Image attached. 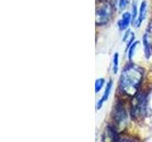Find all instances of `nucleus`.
I'll use <instances>...</instances> for the list:
<instances>
[{"label": "nucleus", "mask_w": 152, "mask_h": 142, "mask_svg": "<svg viewBox=\"0 0 152 142\" xmlns=\"http://www.w3.org/2000/svg\"><path fill=\"white\" fill-rule=\"evenodd\" d=\"M104 83H106V80L104 79H97L96 80H95V92L98 93L102 90V88L104 87Z\"/></svg>", "instance_id": "13"}, {"label": "nucleus", "mask_w": 152, "mask_h": 142, "mask_svg": "<svg viewBox=\"0 0 152 142\" xmlns=\"http://www.w3.org/2000/svg\"><path fill=\"white\" fill-rule=\"evenodd\" d=\"M142 45H144V52H145V58L146 59H149V57L151 55L152 46L150 45V42H149L148 38H147L145 33L144 34V36H142Z\"/></svg>", "instance_id": "8"}, {"label": "nucleus", "mask_w": 152, "mask_h": 142, "mask_svg": "<svg viewBox=\"0 0 152 142\" xmlns=\"http://www.w3.org/2000/svg\"><path fill=\"white\" fill-rule=\"evenodd\" d=\"M145 34H146L147 38H148V40L150 42V45L152 46V21L150 22L148 28H147V30L145 32Z\"/></svg>", "instance_id": "15"}, {"label": "nucleus", "mask_w": 152, "mask_h": 142, "mask_svg": "<svg viewBox=\"0 0 152 142\" xmlns=\"http://www.w3.org/2000/svg\"><path fill=\"white\" fill-rule=\"evenodd\" d=\"M138 45H139V42H134L129 47H128V49H127V58L129 61H132L133 56H134L135 50L137 49Z\"/></svg>", "instance_id": "11"}, {"label": "nucleus", "mask_w": 152, "mask_h": 142, "mask_svg": "<svg viewBox=\"0 0 152 142\" xmlns=\"http://www.w3.org/2000/svg\"><path fill=\"white\" fill-rule=\"evenodd\" d=\"M142 77L144 71L140 66L131 63L128 64L122 71L119 83L120 89L128 96H134L142 83Z\"/></svg>", "instance_id": "1"}, {"label": "nucleus", "mask_w": 152, "mask_h": 142, "mask_svg": "<svg viewBox=\"0 0 152 142\" xmlns=\"http://www.w3.org/2000/svg\"><path fill=\"white\" fill-rule=\"evenodd\" d=\"M112 4H114V6H115L116 4H118V0H112Z\"/></svg>", "instance_id": "16"}, {"label": "nucleus", "mask_w": 152, "mask_h": 142, "mask_svg": "<svg viewBox=\"0 0 152 142\" xmlns=\"http://www.w3.org/2000/svg\"><path fill=\"white\" fill-rule=\"evenodd\" d=\"M115 120L118 122V124H124L126 120V113L124 107H122L121 104H117L115 106Z\"/></svg>", "instance_id": "7"}, {"label": "nucleus", "mask_w": 152, "mask_h": 142, "mask_svg": "<svg viewBox=\"0 0 152 142\" xmlns=\"http://www.w3.org/2000/svg\"><path fill=\"white\" fill-rule=\"evenodd\" d=\"M112 84H113V82L111 80L107 83V86H106V88H104V92L103 94L102 98L100 99L99 101H97V103H96V109H97V110H100V109L102 108L103 104L108 99V97H109V95H110V92H111Z\"/></svg>", "instance_id": "5"}, {"label": "nucleus", "mask_w": 152, "mask_h": 142, "mask_svg": "<svg viewBox=\"0 0 152 142\" xmlns=\"http://www.w3.org/2000/svg\"><path fill=\"white\" fill-rule=\"evenodd\" d=\"M138 14H139V9H138L137 0H134V1H133V3H132V12H131V15H132V24H133V25H134L135 22L137 21Z\"/></svg>", "instance_id": "10"}, {"label": "nucleus", "mask_w": 152, "mask_h": 142, "mask_svg": "<svg viewBox=\"0 0 152 142\" xmlns=\"http://www.w3.org/2000/svg\"><path fill=\"white\" fill-rule=\"evenodd\" d=\"M119 68V54L115 52L113 55V60H112V72L116 74L118 72Z\"/></svg>", "instance_id": "12"}, {"label": "nucleus", "mask_w": 152, "mask_h": 142, "mask_svg": "<svg viewBox=\"0 0 152 142\" xmlns=\"http://www.w3.org/2000/svg\"><path fill=\"white\" fill-rule=\"evenodd\" d=\"M113 6L108 2L101 4L96 9V24L99 26L106 25L111 18Z\"/></svg>", "instance_id": "2"}, {"label": "nucleus", "mask_w": 152, "mask_h": 142, "mask_svg": "<svg viewBox=\"0 0 152 142\" xmlns=\"http://www.w3.org/2000/svg\"><path fill=\"white\" fill-rule=\"evenodd\" d=\"M146 98L145 95H138L136 97L135 102L132 107V116L138 117L142 116L145 113V106H146Z\"/></svg>", "instance_id": "3"}, {"label": "nucleus", "mask_w": 152, "mask_h": 142, "mask_svg": "<svg viewBox=\"0 0 152 142\" xmlns=\"http://www.w3.org/2000/svg\"><path fill=\"white\" fill-rule=\"evenodd\" d=\"M129 4V0H118V6L121 11H124Z\"/></svg>", "instance_id": "14"}, {"label": "nucleus", "mask_w": 152, "mask_h": 142, "mask_svg": "<svg viewBox=\"0 0 152 142\" xmlns=\"http://www.w3.org/2000/svg\"><path fill=\"white\" fill-rule=\"evenodd\" d=\"M123 40L125 43H126V49H128V47L134 43V40H135L134 33H133L131 30H127L126 32L125 33V35H124V37H123Z\"/></svg>", "instance_id": "9"}, {"label": "nucleus", "mask_w": 152, "mask_h": 142, "mask_svg": "<svg viewBox=\"0 0 152 142\" xmlns=\"http://www.w3.org/2000/svg\"><path fill=\"white\" fill-rule=\"evenodd\" d=\"M146 8H147V3H146L145 0H144V1H142V3H141L137 21L134 24V27L135 28H139L142 25V21H144L145 19V16H146Z\"/></svg>", "instance_id": "6"}, {"label": "nucleus", "mask_w": 152, "mask_h": 142, "mask_svg": "<svg viewBox=\"0 0 152 142\" xmlns=\"http://www.w3.org/2000/svg\"><path fill=\"white\" fill-rule=\"evenodd\" d=\"M132 22V15L130 12H126L122 14V18L118 22V28L120 30H126L129 27L130 23Z\"/></svg>", "instance_id": "4"}]
</instances>
